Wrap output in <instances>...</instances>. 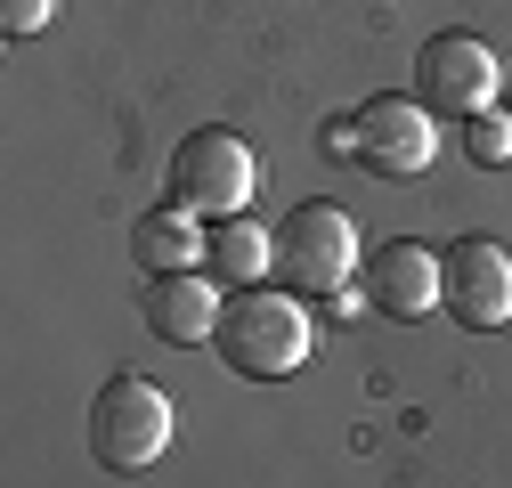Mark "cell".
<instances>
[{"label":"cell","instance_id":"obj_1","mask_svg":"<svg viewBox=\"0 0 512 488\" xmlns=\"http://www.w3.org/2000/svg\"><path fill=\"white\" fill-rule=\"evenodd\" d=\"M212 350L228 358V375H252V383L293 375V366H309V301L285 293V285H244V293H228Z\"/></svg>","mask_w":512,"mask_h":488},{"label":"cell","instance_id":"obj_2","mask_svg":"<svg viewBox=\"0 0 512 488\" xmlns=\"http://www.w3.org/2000/svg\"><path fill=\"white\" fill-rule=\"evenodd\" d=\"M179 440V407L147 383V375H114L90 399V456L106 472H147L163 448Z\"/></svg>","mask_w":512,"mask_h":488},{"label":"cell","instance_id":"obj_3","mask_svg":"<svg viewBox=\"0 0 512 488\" xmlns=\"http://www.w3.org/2000/svg\"><path fill=\"white\" fill-rule=\"evenodd\" d=\"M366 269V253H358V220L342 212V204H293L285 212V228H277V277H285V293H342L350 277Z\"/></svg>","mask_w":512,"mask_h":488},{"label":"cell","instance_id":"obj_4","mask_svg":"<svg viewBox=\"0 0 512 488\" xmlns=\"http://www.w3.org/2000/svg\"><path fill=\"white\" fill-rule=\"evenodd\" d=\"M261 188V155H252L236 131H187L171 155V204L196 220H236Z\"/></svg>","mask_w":512,"mask_h":488},{"label":"cell","instance_id":"obj_5","mask_svg":"<svg viewBox=\"0 0 512 488\" xmlns=\"http://www.w3.org/2000/svg\"><path fill=\"white\" fill-rule=\"evenodd\" d=\"M415 98L431 114H496L504 98V66H496V49L480 33H431L415 49Z\"/></svg>","mask_w":512,"mask_h":488},{"label":"cell","instance_id":"obj_6","mask_svg":"<svg viewBox=\"0 0 512 488\" xmlns=\"http://www.w3.org/2000/svg\"><path fill=\"white\" fill-rule=\"evenodd\" d=\"M439 310L472 334L512 326V253L496 236H456L439 253Z\"/></svg>","mask_w":512,"mask_h":488},{"label":"cell","instance_id":"obj_7","mask_svg":"<svg viewBox=\"0 0 512 488\" xmlns=\"http://www.w3.org/2000/svg\"><path fill=\"white\" fill-rule=\"evenodd\" d=\"M350 131H358L350 163H366L374 179H415L439 155V114L423 98H374V106L350 114Z\"/></svg>","mask_w":512,"mask_h":488},{"label":"cell","instance_id":"obj_8","mask_svg":"<svg viewBox=\"0 0 512 488\" xmlns=\"http://www.w3.org/2000/svg\"><path fill=\"white\" fill-rule=\"evenodd\" d=\"M366 301H374L382 318H399V326L431 318L439 310V253L415 244V236L374 244V253H366Z\"/></svg>","mask_w":512,"mask_h":488},{"label":"cell","instance_id":"obj_9","mask_svg":"<svg viewBox=\"0 0 512 488\" xmlns=\"http://www.w3.org/2000/svg\"><path fill=\"white\" fill-rule=\"evenodd\" d=\"M220 310L228 301L212 293L204 269H179V277H147V334L171 342V350H196L220 334Z\"/></svg>","mask_w":512,"mask_h":488},{"label":"cell","instance_id":"obj_10","mask_svg":"<svg viewBox=\"0 0 512 488\" xmlns=\"http://www.w3.org/2000/svg\"><path fill=\"white\" fill-rule=\"evenodd\" d=\"M131 253H139L147 277H179V269H204L212 261V228H196V212H179V204H155L131 228Z\"/></svg>","mask_w":512,"mask_h":488},{"label":"cell","instance_id":"obj_11","mask_svg":"<svg viewBox=\"0 0 512 488\" xmlns=\"http://www.w3.org/2000/svg\"><path fill=\"white\" fill-rule=\"evenodd\" d=\"M212 269L244 293V285H261V277H277V228H252L244 212L236 220H212Z\"/></svg>","mask_w":512,"mask_h":488},{"label":"cell","instance_id":"obj_12","mask_svg":"<svg viewBox=\"0 0 512 488\" xmlns=\"http://www.w3.org/2000/svg\"><path fill=\"white\" fill-rule=\"evenodd\" d=\"M472 163H488V171L512 163V114H472Z\"/></svg>","mask_w":512,"mask_h":488},{"label":"cell","instance_id":"obj_13","mask_svg":"<svg viewBox=\"0 0 512 488\" xmlns=\"http://www.w3.org/2000/svg\"><path fill=\"white\" fill-rule=\"evenodd\" d=\"M57 17V0H0V33L9 41H25V33H41Z\"/></svg>","mask_w":512,"mask_h":488},{"label":"cell","instance_id":"obj_14","mask_svg":"<svg viewBox=\"0 0 512 488\" xmlns=\"http://www.w3.org/2000/svg\"><path fill=\"white\" fill-rule=\"evenodd\" d=\"M326 310H334V318H366V310H374V301H366V293H350V285H342V293H326Z\"/></svg>","mask_w":512,"mask_h":488},{"label":"cell","instance_id":"obj_15","mask_svg":"<svg viewBox=\"0 0 512 488\" xmlns=\"http://www.w3.org/2000/svg\"><path fill=\"white\" fill-rule=\"evenodd\" d=\"M504 114H512V90H504Z\"/></svg>","mask_w":512,"mask_h":488}]
</instances>
